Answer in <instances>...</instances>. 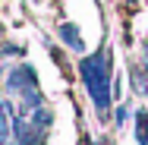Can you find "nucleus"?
I'll list each match as a JSON object with an SVG mask.
<instances>
[{
  "label": "nucleus",
  "instance_id": "nucleus-1",
  "mask_svg": "<svg viewBox=\"0 0 148 145\" xmlns=\"http://www.w3.org/2000/svg\"><path fill=\"white\" fill-rule=\"evenodd\" d=\"M79 73H82V82L88 88L91 101L101 114H107L110 107V51H98L79 63Z\"/></svg>",
  "mask_w": 148,
  "mask_h": 145
},
{
  "label": "nucleus",
  "instance_id": "nucleus-2",
  "mask_svg": "<svg viewBox=\"0 0 148 145\" xmlns=\"http://www.w3.org/2000/svg\"><path fill=\"white\" fill-rule=\"evenodd\" d=\"M60 38H63V44H69L76 54H82V51H85V41H82V35H79V29H76V25L63 22V25H60Z\"/></svg>",
  "mask_w": 148,
  "mask_h": 145
},
{
  "label": "nucleus",
  "instance_id": "nucleus-3",
  "mask_svg": "<svg viewBox=\"0 0 148 145\" xmlns=\"http://www.w3.org/2000/svg\"><path fill=\"white\" fill-rule=\"evenodd\" d=\"M136 139H139V145H148V117H145V111H136Z\"/></svg>",
  "mask_w": 148,
  "mask_h": 145
},
{
  "label": "nucleus",
  "instance_id": "nucleus-4",
  "mask_svg": "<svg viewBox=\"0 0 148 145\" xmlns=\"http://www.w3.org/2000/svg\"><path fill=\"white\" fill-rule=\"evenodd\" d=\"M148 76H145V69H142V63H136L132 66V85H136V91H145L148 82H145Z\"/></svg>",
  "mask_w": 148,
  "mask_h": 145
},
{
  "label": "nucleus",
  "instance_id": "nucleus-5",
  "mask_svg": "<svg viewBox=\"0 0 148 145\" xmlns=\"http://www.w3.org/2000/svg\"><path fill=\"white\" fill-rule=\"evenodd\" d=\"M145 60H148V41H145Z\"/></svg>",
  "mask_w": 148,
  "mask_h": 145
}]
</instances>
